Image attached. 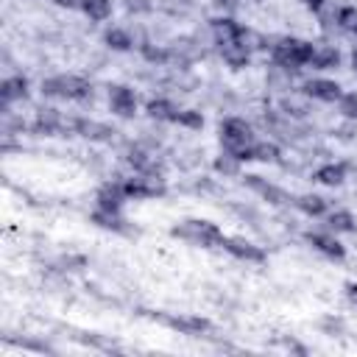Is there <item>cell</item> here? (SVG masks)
Masks as SVG:
<instances>
[{
	"label": "cell",
	"mask_w": 357,
	"mask_h": 357,
	"mask_svg": "<svg viewBox=\"0 0 357 357\" xmlns=\"http://www.w3.org/2000/svg\"><path fill=\"white\" fill-rule=\"evenodd\" d=\"M170 234L178 237V240H184V243L201 245V248H215V245H220L223 237H226V234L220 231L218 223H212V220H201V218H190V220L173 226Z\"/></svg>",
	"instance_id": "6da1fadb"
},
{
	"label": "cell",
	"mask_w": 357,
	"mask_h": 357,
	"mask_svg": "<svg viewBox=\"0 0 357 357\" xmlns=\"http://www.w3.org/2000/svg\"><path fill=\"white\" fill-rule=\"evenodd\" d=\"M254 142H257V139H254V131H251V126H248L245 120H240V117H226V120L220 123V145H223V151L234 153L240 162L251 156V145H254Z\"/></svg>",
	"instance_id": "7a4b0ae2"
},
{
	"label": "cell",
	"mask_w": 357,
	"mask_h": 357,
	"mask_svg": "<svg viewBox=\"0 0 357 357\" xmlns=\"http://www.w3.org/2000/svg\"><path fill=\"white\" fill-rule=\"evenodd\" d=\"M271 56H273V64L276 67H284V70L296 73V70H301V67L310 64L312 45L304 42V39L284 36V39H276V45H271Z\"/></svg>",
	"instance_id": "3957f363"
},
{
	"label": "cell",
	"mask_w": 357,
	"mask_h": 357,
	"mask_svg": "<svg viewBox=\"0 0 357 357\" xmlns=\"http://www.w3.org/2000/svg\"><path fill=\"white\" fill-rule=\"evenodd\" d=\"M92 92L89 81L75 75V73H61V75H50L42 81V95L47 98H64V100H86Z\"/></svg>",
	"instance_id": "277c9868"
},
{
	"label": "cell",
	"mask_w": 357,
	"mask_h": 357,
	"mask_svg": "<svg viewBox=\"0 0 357 357\" xmlns=\"http://www.w3.org/2000/svg\"><path fill=\"white\" fill-rule=\"evenodd\" d=\"M139 312L165 324V326H170V329H176V332H181V335H204V332L212 329V324L201 315H170V312H151V310H139Z\"/></svg>",
	"instance_id": "5b68a950"
},
{
	"label": "cell",
	"mask_w": 357,
	"mask_h": 357,
	"mask_svg": "<svg viewBox=\"0 0 357 357\" xmlns=\"http://www.w3.org/2000/svg\"><path fill=\"white\" fill-rule=\"evenodd\" d=\"M123 190L128 198L134 201H142V198H162L167 190L162 184V176H145V173H137L134 178H126L123 181Z\"/></svg>",
	"instance_id": "8992f818"
},
{
	"label": "cell",
	"mask_w": 357,
	"mask_h": 357,
	"mask_svg": "<svg viewBox=\"0 0 357 357\" xmlns=\"http://www.w3.org/2000/svg\"><path fill=\"white\" fill-rule=\"evenodd\" d=\"M243 184H245L251 192H257L262 201L273 204V206H284V204H290V201H293L282 187L271 184L268 178H262V176H257V173H245V176H243Z\"/></svg>",
	"instance_id": "52a82bcc"
},
{
	"label": "cell",
	"mask_w": 357,
	"mask_h": 357,
	"mask_svg": "<svg viewBox=\"0 0 357 357\" xmlns=\"http://www.w3.org/2000/svg\"><path fill=\"white\" fill-rule=\"evenodd\" d=\"M301 92L312 100H324V103H337L343 89L337 81H329V78H310L301 84Z\"/></svg>",
	"instance_id": "ba28073f"
},
{
	"label": "cell",
	"mask_w": 357,
	"mask_h": 357,
	"mask_svg": "<svg viewBox=\"0 0 357 357\" xmlns=\"http://www.w3.org/2000/svg\"><path fill=\"white\" fill-rule=\"evenodd\" d=\"M109 109L117 117H134L137 114V95L128 86L114 84V86H109Z\"/></svg>",
	"instance_id": "9c48e42d"
},
{
	"label": "cell",
	"mask_w": 357,
	"mask_h": 357,
	"mask_svg": "<svg viewBox=\"0 0 357 357\" xmlns=\"http://www.w3.org/2000/svg\"><path fill=\"white\" fill-rule=\"evenodd\" d=\"M73 131L81 134L84 139H92V142H109L117 134L112 126H106L100 120H89V117H75L73 120Z\"/></svg>",
	"instance_id": "30bf717a"
},
{
	"label": "cell",
	"mask_w": 357,
	"mask_h": 357,
	"mask_svg": "<svg viewBox=\"0 0 357 357\" xmlns=\"http://www.w3.org/2000/svg\"><path fill=\"white\" fill-rule=\"evenodd\" d=\"M307 243L329 259H343L346 257V245L332 231H307Z\"/></svg>",
	"instance_id": "8fae6325"
},
{
	"label": "cell",
	"mask_w": 357,
	"mask_h": 357,
	"mask_svg": "<svg viewBox=\"0 0 357 357\" xmlns=\"http://www.w3.org/2000/svg\"><path fill=\"white\" fill-rule=\"evenodd\" d=\"M220 245H223L231 257H237V259H245V262H265V251H262L257 243L245 240V237H223Z\"/></svg>",
	"instance_id": "7c38bea8"
},
{
	"label": "cell",
	"mask_w": 357,
	"mask_h": 357,
	"mask_svg": "<svg viewBox=\"0 0 357 357\" xmlns=\"http://www.w3.org/2000/svg\"><path fill=\"white\" fill-rule=\"evenodd\" d=\"M209 31H212L215 45L220 47V45H229V42H237L240 33H243V25H237L229 14H223V17H215V20L209 22Z\"/></svg>",
	"instance_id": "4fadbf2b"
},
{
	"label": "cell",
	"mask_w": 357,
	"mask_h": 357,
	"mask_svg": "<svg viewBox=\"0 0 357 357\" xmlns=\"http://www.w3.org/2000/svg\"><path fill=\"white\" fill-rule=\"evenodd\" d=\"M33 128H36L39 134H59V131H64V128H73V120L64 123V117H61L59 109H53V106H42V109L36 112V123H33Z\"/></svg>",
	"instance_id": "5bb4252c"
},
{
	"label": "cell",
	"mask_w": 357,
	"mask_h": 357,
	"mask_svg": "<svg viewBox=\"0 0 357 357\" xmlns=\"http://www.w3.org/2000/svg\"><path fill=\"white\" fill-rule=\"evenodd\" d=\"M126 162L134 167V173H145V176H162L159 173V165H156V156L151 151H145L142 145H131L128 153H126Z\"/></svg>",
	"instance_id": "9a60e30c"
},
{
	"label": "cell",
	"mask_w": 357,
	"mask_h": 357,
	"mask_svg": "<svg viewBox=\"0 0 357 357\" xmlns=\"http://www.w3.org/2000/svg\"><path fill=\"white\" fill-rule=\"evenodd\" d=\"M126 198H128V195H126V190H123V181H120V184H117V181H109V184H103V187L98 190V195H95V204H98V209L120 212Z\"/></svg>",
	"instance_id": "2e32d148"
},
{
	"label": "cell",
	"mask_w": 357,
	"mask_h": 357,
	"mask_svg": "<svg viewBox=\"0 0 357 357\" xmlns=\"http://www.w3.org/2000/svg\"><path fill=\"white\" fill-rule=\"evenodd\" d=\"M92 223H98L100 229H109V231H117V234H137L128 220L123 218V212H109V209H95L92 212Z\"/></svg>",
	"instance_id": "e0dca14e"
},
{
	"label": "cell",
	"mask_w": 357,
	"mask_h": 357,
	"mask_svg": "<svg viewBox=\"0 0 357 357\" xmlns=\"http://www.w3.org/2000/svg\"><path fill=\"white\" fill-rule=\"evenodd\" d=\"M0 98H3V106L14 103V100H25V98H28V78H25V75L3 78V84H0Z\"/></svg>",
	"instance_id": "ac0fdd59"
},
{
	"label": "cell",
	"mask_w": 357,
	"mask_h": 357,
	"mask_svg": "<svg viewBox=\"0 0 357 357\" xmlns=\"http://www.w3.org/2000/svg\"><path fill=\"white\" fill-rule=\"evenodd\" d=\"M346 173H349V165L343 162H329V165H321L315 170V181L318 184H326V187H337L346 181Z\"/></svg>",
	"instance_id": "d6986e66"
},
{
	"label": "cell",
	"mask_w": 357,
	"mask_h": 357,
	"mask_svg": "<svg viewBox=\"0 0 357 357\" xmlns=\"http://www.w3.org/2000/svg\"><path fill=\"white\" fill-rule=\"evenodd\" d=\"M337 64H340L337 47H332V45H315L312 47V59H310V67L312 70H332Z\"/></svg>",
	"instance_id": "ffe728a7"
},
{
	"label": "cell",
	"mask_w": 357,
	"mask_h": 357,
	"mask_svg": "<svg viewBox=\"0 0 357 357\" xmlns=\"http://www.w3.org/2000/svg\"><path fill=\"white\" fill-rule=\"evenodd\" d=\"M293 204H296L304 215H310V218H321V215L329 212V201H326L324 195H315V192H304V195L293 198Z\"/></svg>",
	"instance_id": "44dd1931"
},
{
	"label": "cell",
	"mask_w": 357,
	"mask_h": 357,
	"mask_svg": "<svg viewBox=\"0 0 357 357\" xmlns=\"http://www.w3.org/2000/svg\"><path fill=\"white\" fill-rule=\"evenodd\" d=\"M220 56H223V61L229 64V67H234V70H240V67H245L248 64V59H251V50L237 39V42H229V45H220Z\"/></svg>",
	"instance_id": "7402d4cb"
},
{
	"label": "cell",
	"mask_w": 357,
	"mask_h": 357,
	"mask_svg": "<svg viewBox=\"0 0 357 357\" xmlns=\"http://www.w3.org/2000/svg\"><path fill=\"white\" fill-rule=\"evenodd\" d=\"M354 229H357V220H354L351 212H346V209H335V212L326 215V231H332V234H343V231H354Z\"/></svg>",
	"instance_id": "603a6c76"
},
{
	"label": "cell",
	"mask_w": 357,
	"mask_h": 357,
	"mask_svg": "<svg viewBox=\"0 0 357 357\" xmlns=\"http://www.w3.org/2000/svg\"><path fill=\"white\" fill-rule=\"evenodd\" d=\"M145 112H148V117H153V120H167V123H173L176 114H178L176 103L167 100V98H153V100H148Z\"/></svg>",
	"instance_id": "cb8c5ba5"
},
{
	"label": "cell",
	"mask_w": 357,
	"mask_h": 357,
	"mask_svg": "<svg viewBox=\"0 0 357 357\" xmlns=\"http://www.w3.org/2000/svg\"><path fill=\"white\" fill-rule=\"evenodd\" d=\"M139 53L148 64H167L173 59V50L170 47H162V45H153V42H142L139 45Z\"/></svg>",
	"instance_id": "d4e9b609"
},
{
	"label": "cell",
	"mask_w": 357,
	"mask_h": 357,
	"mask_svg": "<svg viewBox=\"0 0 357 357\" xmlns=\"http://www.w3.org/2000/svg\"><path fill=\"white\" fill-rule=\"evenodd\" d=\"M81 11L92 20V22H103L112 17V0H84Z\"/></svg>",
	"instance_id": "484cf974"
},
{
	"label": "cell",
	"mask_w": 357,
	"mask_h": 357,
	"mask_svg": "<svg viewBox=\"0 0 357 357\" xmlns=\"http://www.w3.org/2000/svg\"><path fill=\"white\" fill-rule=\"evenodd\" d=\"M212 167H215V173H220L223 178H231V176H240V159H237L234 153H229V151H223L220 156H215V162H212Z\"/></svg>",
	"instance_id": "4316f807"
},
{
	"label": "cell",
	"mask_w": 357,
	"mask_h": 357,
	"mask_svg": "<svg viewBox=\"0 0 357 357\" xmlns=\"http://www.w3.org/2000/svg\"><path fill=\"white\" fill-rule=\"evenodd\" d=\"M156 6L167 17H187L195 8V0H156Z\"/></svg>",
	"instance_id": "83f0119b"
},
{
	"label": "cell",
	"mask_w": 357,
	"mask_h": 357,
	"mask_svg": "<svg viewBox=\"0 0 357 357\" xmlns=\"http://www.w3.org/2000/svg\"><path fill=\"white\" fill-rule=\"evenodd\" d=\"M103 42H106L112 50H131V47H134L131 33H128V31H123V28H112V31H106Z\"/></svg>",
	"instance_id": "f1b7e54d"
},
{
	"label": "cell",
	"mask_w": 357,
	"mask_h": 357,
	"mask_svg": "<svg viewBox=\"0 0 357 357\" xmlns=\"http://www.w3.org/2000/svg\"><path fill=\"white\" fill-rule=\"evenodd\" d=\"M282 112H284L287 117H304V114L310 112V106H307V95L301 92V98H296V95L282 98Z\"/></svg>",
	"instance_id": "f546056e"
},
{
	"label": "cell",
	"mask_w": 357,
	"mask_h": 357,
	"mask_svg": "<svg viewBox=\"0 0 357 357\" xmlns=\"http://www.w3.org/2000/svg\"><path fill=\"white\" fill-rule=\"evenodd\" d=\"M248 159H257V162H276V159H279V145H276V142H254Z\"/></svg>",
	"instance_id": "4dcf8cb0"
},
{
	"label": "cell",
	"mask_w": 357,
	"mask_h": 357,
	"mask_svg": "<svg viewBox=\"0 0 357 357\" xmlns=\"http://www.w3.org/2000/svg\"><path fill=\"white\" fill-rule=\"evenodd\" d=\"M240 42H243L251 53H254V50H265V47H271V45H268V36H265V33H259V31H254V28H243Z\"/></svg>",
	"instance_id": "1f68e13d"
},
{
	"label": "cell",
	"mask_w": 357,
	"mask_h": 357,
	"mask_svg": "<svg viewBox=\"0 0 357 357\" xmlns=\"http://www.w3.org/2000/svg\"><path fill=\"white\" fill-rule=\"evenodd\" d=\"M173 123H178V126H184V128L198 131V128L204 126V114H201V112H195V109H178V114H176V120H173Z\"/></svg>",
	"instance_id": "d6a6232c"
},
{
	"label": "cell",
	"mask_w": 357,
	"mask_h": 357,
	"mask_svg": "<svg viewBox=\"0 0 357 357\" xmlns=\"http://www.w3.org/2000/svg\"><path fill=\"white\" fill-rule=\"evenodd\" d=\"M337 112L346 120H357V92H343L337 100Z\"/></svg>",
	"instance_id": "836d02e7"
},
{
	"label": "cell",
	"mask_w": 357,
	"mask_h": 357,
	"mask_svg": "<svg viewBox=\"0 0 357 357\" xmlns=\"http://www.w3.org/2000/svg\"><path fill=\"white\" fill-rule=\"evenodd\" d=\"M337 25H340V31H357V8L354 6L337 8Z\"/></svg>",
	"instance_id": "e575fe53"
},
{
	"label": "cell",
	"mask_w": 357,
	"mask_h": 357,
	"mask_svg": "<svg viewBox=\"0 0 357 357\" xmlns=\"http://www.w3.org/2000/svg\"><path fill=\"white\" fill-rule=\"evenodd\" d=\"M123 3H126V11L134 14V17H137V14H151L153 6H156L153 0H123Z\"/></svg>",
	"instance_id": "d590c367"
},
{
	"label": "cell",
	"mask_w": 357,
	"mask_h": 357,
	"mask_svg": "<svg viewBox=\"0 0 357 357\" xmlns=\"http://www.w3.org/2000/svg\"><path fill=\"white\" fill-rule=\"evenodd\" d=\"M343 326H346L343 318H324V321H321V329H324L326 335H340Z\"/></svg>",
	"instance_id": "8d00e7d4"
},
{
	"label": "cell",
	"mask_w": 357,
	"mask_h": 357,
	"mask_svg": "<svg viewBox=\"0 0 357 357\" xmlns=\"http://www.w3.org/2000/svg\"><path fill=\"white\" fill-rule=\"evenodd\" d=\"M215 8H220V11H234V8H237V0H215Z\"/></svg>",
	"instance_id": "74e56055"
},
{
	"label": "cell",
	"mask_w": 357,
	"mask_h": 357,
	"mask_svg": "<svg viewBox=\"0 0 357 357\" xmlns=\"http://www.w3.org/2000/svg\"><path fill=\"white\" fill-rule=\"evenodd\" d=\"M346 296H349V301L357 307V282H346Z\"/></svg>",
	"instance_id": "f35d334b"
},
{
	"label": "cell",
	"mask_w": 357,
	"mask_h": 357,
	"mask_svg": "<svg viewBox=\"0 0 357 357\" xmlns=\"http://www.w3.org/2000/svg\"><path fill=\"white\" fill-rule=\"evenodd\" d=\"M56 6H61V8H81V3L84 0H53Z\"/></svg>",
	"instance_id": "ab89813d"
},
{
	"label": "cell",
	"mask_w": 357,
	"mask_h": 357,
	"mask_svg": "<svg viewBox=\"0 0 357 357\" xmlns=\"http://www.w3.org/2000/svg\"><path fill=\"white\" fill-rule=\"evenodd\" d=\"M307 8H312V11H321L324 6H326V0H301Z\"/></svg>",
	"instance_id": "60d3db41"
},
{
	"label": "cell",
	"mask_w": 357,
	"mask_h": 357,
	"mask_svg": "<svg viewBox=\"0 0 357 357\" xmlns=\"http://www.w3.org/2000/svg\"><path fill=\"white\" fill-rule=\"evenodd\" d=\"M351 67H354V73H357V47L351 50Z\"/></svg>",
	"instance_id": "b9f144b4"
},
{
	"label": "cell",
	"mask_w": 357,
	"mask_h": 357,
	"mask_svg": "<svg viewBox=\"0 0 357 357\" xmlns=\"http://www.w3.org/2000/svg\"><path fill=\"white\" fill-rule=\"evenodd\" d=\"M354 33H357V31H354Z\"/></svg>",
	"instance_id": "7bdbcfd3"
}]
</instances>
